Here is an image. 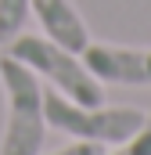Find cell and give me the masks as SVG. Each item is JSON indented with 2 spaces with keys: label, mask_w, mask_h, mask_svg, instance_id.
Returning <instances> with one entry per match:
<instances>
[{
  "label": "cell",
  "mask_w": 151,
  "mask_h": 155,
  "mask_svg": "<svg viewBox=\"0 0 151 155\" xmlns=\"http://www.w3.org/2000/svg\"><path fill=\"white\" fill-rule=\"evenodd\" d=\"M83 65L101 83L151 87V47H119V43H86L79 51Z\"/></svg>",
  "instance_id": "4"
},
{
  "label": "cell",
  "mask_w": 151,
  "mask_h": 155,
  "mask_svg": "<svg viewBox=\"0 0 151 155\" xmlns=\"http://www.w3.org/2000/svg\"><path fill=\"white\" fill-rule=\"evenodd\" d=\"M115 155H151V112H148V119H144V126H140L130 141H122V148Z\"/></svg>",
  "instance_id": "7"
},
{
  "label": "cell",
  "mask_w": 151,
  "mask_h": 155,
  "mask_svg": "<svg viewBox=\"0 0 151 155\" xmlns=\"http://www.w3.org/2000/svg\"><path fill=\"white\" fill-rule=\"evenodd\" d=\"M54 155H104V144H94V141H76L69 148H61V152Z\"/></svg>",
  "instance_id": "8"
},
{
  "label": "cell",
  "mask_w": 151,
  "mask_h": 155,
  "mask_svg": "<svg viewBox=\"0 0 151 155\" xmlns=\"http://www.w3.org/2000/svg\"><path fill=\"white\" fill-rule=\"evenodd\" d=\"M0 87L7 94V123L0 137V155H40L47 116H43V87L33 69L18 58L0 54Z\"/></svg>",
  "instance_id": "2"
},
{
  "label": "cell",
  "mask_w": 151,
  "mask_h": 155,
  "mask_svg": "<svg viewBox=\"0 0 151 155\" xmlns=\"http://www.w3.org/2000/svg\"><path fill=\"white\" fill-rule=\"evenodd\" d=\"M43 116L47 126L69 134L76 141H94V144H122L130 141L140 126L148 112L144 108H133V105H119V108H86V105H76L65 94H58L54 87L43 90Z\"/></svg>",
  "instance_id": "3"
},
{
  "label": "cell",
  "mask_w": 151,
  "mask_h": 155,
  "mask_svg": "<svg viewBox=\"0 0 151 155\" xmlns=\"http://www.w3.org/2000/svg\"><path fill=\"white\" fill-rule=\"evenodd\" d=\"M29 11L36 15L43 36L61 43L65 51H83L90 43V29L83 22V15L76 11L72 0H29Z\"/></svg>",
  "instance_id": "5"
},
{
  "label": "cell",
  "mask_w": 151,
  "mask_h": 155,
  "mask_svg": "<svg viewBox=\"0 0 151 155\" xmlns=\"http://www.w3.org/2000/svg\"><path fill=\"white\" fill-rule=\"evenodd\" d=\"M7 54L18 58L36 76H43L58 94H65L76 105H86V108L104 105V83L83 65V58L76 51H65L61 43H54L47 36H25V33H18L14 40H7Z\"/></svg>",
  "instance_id": "1"
},
{
  "label": "cell",
  "mask_w": 151,
  "mask_h": 155,
  "mask_svg": "<svg viewBox=\"0 0 151 155\" xmlns=\"http://www.w3.org/2000/svg\"><path fill=\"white\" fill-rule=\"evenodd\" d=\"M29 0H0V43L14 40L29 22Z\"/></svg>",
  "instance_id": "6"
}]
</instances>
